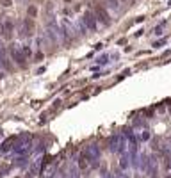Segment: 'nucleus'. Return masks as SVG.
Instances as JSON below:
<instances>
[{
    "label": "nucleus",
    "instance_id": "1",
    "mask_svg": "<svg viewBox=\"0 0 171 178\" xmlns=\"http://www.w3.org/2000/svg\"><path fill=\"white\" fill-rule=\"evenodd\" d=\"M9 54H11L13 61L18 64V66H21V68H27V57L23 55L21 48H18V45H11V46H9Z\"/></svg>",
    "mask_w": 171,
    "mask_h": 178
},
{
    "label": "nucleus",
    "instance_id": "2",
    "mask_svg": "<svg viewBox=\"0 0 171 178\" xmlns=\"http://www.w3.org/2000/svg\"><path fill=\"white\" fill-rule=\"evenodd\" d=\"M36 32V21L32 18H25L21 21V34L23 36H32Z\"/></svg>",
    "mask_w": 171,
    "mask_h": 178
},
{
    "label": "nucleus",
    "instance_id": "3",
    "mask_svg": "<svg viewBox=\"0 0 171 178\" xmlns=\"http://www.w3.org/2000/svg\"><path fill=\"white\" fill-rule=\"evenodd\" d=\"M16 142H18V137L16 135H11V137H7L6 141L0 144V151L2 153H7V151H13L14 146H16Z\"/></svg>",
    "mask_w": 171,
    "mask_h": 178
},
{
    "label": "nucleus",
    "instance_id": "4",
    "mask_svg": "<svg viewBox=\"0 0 171 178\" xmlns=\"http://www.w3.org/2000/svg\"><path fill=\"white\" fill-rule=\"evenodd\" d=\"M94 14H96V18H98L102 23H105V25L111 23V16H109V13H107L102 6H94Z\"/></svg>",
    "mask_w": 171,
    "mask_h": 178
},
{
    "label": "nucleus",
    "instance_id": "5",
    "mask_svg": "<svg viewBox=\"0 0 171 178\" xmlns=\"http://www.w3.org/2000/svg\"><path fill=\"white\" fill-rule=\"evenodd\" d=\"M84 23L89 30H96V14L93 13V11H87L84 14Z\"/></svg>",
    "mask_w": 171,
    "mask_h": 178
},
{
    "label": "nucleus",
    "instance_id": "6",
    "mask_svg": "<svg viewBox=\"0 0 171 178\" xmlns=\"http://www.w3.org/2000/svg\"><path fill=\"white\" fill-rule=\"evenodd\" d=\"M0 64H2L6 70H9V71L13 70V66H11V61L7 59V54H6V48H4V46L0 48Z\"/></svg>",
    "mask_w": 171,
    "mask_h": 178
},
{
    "label": "nucleus",
    "instance_id": "7",
    "mask_svg": "<svg viewBox=\"0 0 171 178\" xmlns=\"http://www.w3.org/2000/svg\"><path fill=\"white\" fill-rule=\"evenodd\" d=\"M11 34H13V21L6 20V23H4V36H6V37H11Z\"/></svg>",
    "mask_w": 171,
    "mask_h": 178
},
{
    "label": "nucleus",
    "instance_id": "8",
    "mask_svg": "<svg viewBox=\"0 0 171 178\" xmlns=\"http://www.w3.org/2000/svg\"><path fill=\"white\" fill-rule=\"evenodd\" d=\"M77 162H78V167H80V169H87V166H89V162H87V157H86L84 153L78 157Z\"/></svg>",
    "mask_w": 171,
    "mask_h": 178
},
{
    "label": "nucleus",
    "instance_id": "9",
    "mask_svg": "<svg viewBox=\"0 0 171 178\" xmlns=\"http://www.w3.org/2000/svg\"><path fill=\"white\" fill-rule=\"evenodd\" d=\"M21 52H23V55H25V57L32 55V50H30V46H28V45H23V46H21Z\"/></svg>",
    "mask_w": 171,
    "mask_h": 178
},
{
    "label": "nucleus",
    "instance_id": "10",
    "mask_svg": "<svg viewBox=\"0 0 171 178\" xmlns=\"http://www.w3.org/2000/svg\"><path fill=\"white\" fill-rule=\"evenodd\" d=\"M27 13H28V18H34L36 14H37V9H36V6H30L27 9Z\"/></svg>",
    "mask_w": 171,
    "mask_h": 178
},
{
    "label": "nucleus",
    "instance_id": "11",
    "mask_svg": "<svg viewBox=\"0 0 171 178\" xmlns=\"http://www.w3.org/2000/svg\"><path fill=\"white\" fill-rule=\"evenodd\" d=\"M7 171H9V166H7V164H2V166H0V178L4 176Z\"/></svg>",
    "mask_w": 171,
    "mask_h": 178
},
{
    "label": "nucleus",
    "instance_id": "12",
    "mask_svg": "<svg viewBox=\"0 0 171 178\" xmlns=\"http://www.w3.org/2000/svg\"><path fill=\"white\" fill-rule=\"evenodd\" d=\"M164 25H166V23H160V25H159V27L155 28V34H157V36H159V34H162V27H164Z\"/></svg>",
    "mask_w": 171,
    "mask_h": 178
},
{
    "label": "nucleus",
    "instance_id": "13",
    "mask_svg": "<svg viewBox=\"0 0 171 178\" xmlns=\"http://www.w3.org/2000/svg\"><path fill=\"white\" fill-rule=\"evenodd\" d=\"M107 2H109V6H111V7H114V9L118 7V0H107Z\"/></svg>",
    "mask_w": 171,
    "mask_h": 178
},
{
    "label": "nucleus",
    "instance_id": "14",
    "mask_svg": "<svg viewBox=\"0 0 171 178\" xmlns=\"http://www.w3.org/2000/svg\"><path fill=\"white\" fill-rule=\"evenodd\" d=\"M0 4H2L4 7H9L11 6V0H0Z\"/></svg>",
    "mask_w": 171,
    "mask_h": 178
},
{
    "label": "nucleus",
    "instance_id": "15",
    "mask_svg": "<svg viewBox=\"0 0 171 178\" xmlns=\"http://www.w3.org/2000/svg\"><path fill=\"white\" fill-rule=\"evenodd\" d=\"M36 59H37V61H41V59H43V54H41V52H37V54H36Z\"/></svg>",
    "mask_w": 171,
    "mask_h": 178
},
{
    "label": "nucleus",
    "instance_id": "16",
    "mask_svg": "<svg viewBox=\"0 0 171 178\" xmlns=\"http://www.w3.org/2000/svg\"><path fill=\"white\" fill-rule=\"evenodd\" d=\"M105 61H107V57L103 55V57H100V61H98V63H100V64H103V63H105Z\"/></svg>",
    "mask_w": 171,
    "mask_h": 178
},
{
    "label": "nucleus",
    "instance_id": "17",
    "mask_svg": "<svg viewBox=\"0 0 171 178\" xmlns=\"http://www.w3.org/2000/svg\"><path fill=\"white\" fill-rule=\"evenodd\" d=\"M0 36H4V25L0 23Z\"/></svg>",
    "mask_w": 171,
    "mask_h": 178
},
{
    "label": "nucleus",
    "instance_id": "18",
    "mask_svg": "<svg viewBox=\"0 0 171 178\" xmlns=\"http://www.w3.org/2000/svg\"><path fill=\"white\" fill-rule=\"evenodd\" d=\"M25 178H34V175H32V173H27V176Z\"/></svg>",
    "mask_w": 171,
    "mask_h": 178
},
{
    "label": "nucleus",
    "instance_id": "19",
    "mask_svg": "<svg viewBox=\"0 0 171 178\" xmlns=\"http://www.w3.org/2000/svg\"><path fill=\"white\" fill-rule=\"evenodd\" d=\"M107 178H114V176H112V175H107Z\"/></svg>",
    "mask_w": 171,
    "mask_h": 178
},
{
    "label": "nucleus",
    "instance_id": "20",
    "mask_svg": "<svg viewBox=\"0 0 171 178\" xmlns=\"http://www.w3.org/2000/svg\"><path fill=\"white\" fill-rule=\"evenodd\" d=\"M134 178H141V176H139V175H135V176H134Z\"/></svg>",
    "mask_w": 171,
    "mask_h": 178
},
{
    "label": "nucleus",
    "instance_id": "21",
    "mask_svg": "<svg viewBox=\"0 0 171 178\" xmlns=\"http://www.w3.org/2000/svg\"><path fill=\"white\" fill-rule=\"evenodd\" d=\"M0 48H2V43H0Z\"/></svg>",
    "mask_w": 171,
    "mask_h": 178
},
{
    "label": "nucleus",
    "instance_id": "22",
    "mask_svg": "<svg viewBox=\"0 0 171 178\" xmlns=\"http://www.w3.org/2000/svg\"><path fill=\"white\" fill-rule=\"evenodd\" d=\"M166 178H171V176H166Z\"/></svg>",
    "mask_w": 171,
    "mask_h": 178
},
{
    "label": "nucleus",
    "instance_id": "23",
    "mask_svg": "<svg viewBox=\"0 0 171 178\" xmlns=\"http://www.w3.org/2000/svg\"><path fill=\"white\" fill-rule=\"evenodd\" d=\"M16 178H18V176H16Z\"/></svg>",
    "mask_w": 171,
    "mask_h": 178
}]
</instances>
